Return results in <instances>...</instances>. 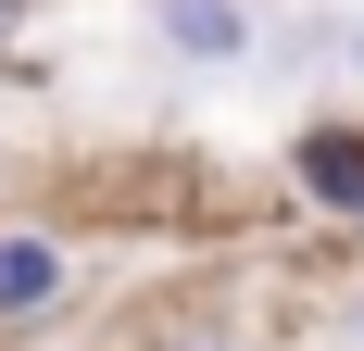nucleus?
<instances>
[{
	"instance_id": "5",
	"label": "nucleus",
	"mask_w": 364,
	"mask_h": 351,
	"mask_svg": "<svg viewBox=\"0 0 364 351\" xmlns=\"http://www.w3.org/2000/svg\"><path fill=\"white\" fill-rule=\"evenodd\" d=\"M327 50L352 63V88H364V13H339V26H327Z\"/></svg>"
},
{
	"instance_id": "2",
	"label": "nucleus",
	"mask_w": 364,
	"mask_h": 351,
	"mask_svg": "<svg viewBox=\"0 0 364 351\" xmlns=\"http://www.w3.org/2000/svg\"><path fill=\"white\" fill-rule=\"evenodd\" d=\"M151 38H164L176 63L226 75V63H252V50H264V0H151Z\"/></svg>"
},
{
	"instance_id": "1",
	"label": "nucleus",
	"mask_w": 364,
	"mask_h": 351,
	"mask_svg": "<svg viewBox=\"0 0 364 351\" xmlns=\"http://www.w3.org/2000/svg\"><path fill=\"white\" fill-rule=\"evenodd\" d=\"M289 188L314 213H339V226H364V113H314L289 139Z\"/></svg>"
},
{
	"instance_id": "4",
	"label": "nucleus",
	"mask_w": 364,
	"mask_h": 351,
	"mask_svg": "<svg viewBox=\"0 0 364 351\" xmlns=\"http://www.w3.org/2000/svg\"><path fill=\"white\" fill-rule=\"evenodd\" d=\"M151 351H252L239 326H201V314H176V326H151Z\"/></svg>"
},
{
	"instance_id": "3",
	"label": "nucleus",
	"mask_w": 364,
	"mask_h": 351,
	"mask_svg": "<svg viewBox=\"0 0 364 351\" xmlns=\"http://www.w3.org/2000/svg\"><path fill=\"white\" fill-rule=\"evenodd\" d=\"M63 239H38V226H0V326H50L63 314Z\"/></svg>"
},
{
	"instance_id": "6",
	"label": "nucleus",
	"mask_w": 364,
	"mask_h": 351,
	"mask_svg": "<svg viewBox=\"0 0 364 351\" xmlns=\"http://www.w3.org/2000/svg\"><path fill=\"white\" fill-rule=\"evenodd\" d=\"M26 13H38V0H0V50H13V38H26Z\"/></svg>"
}]
</instances>
